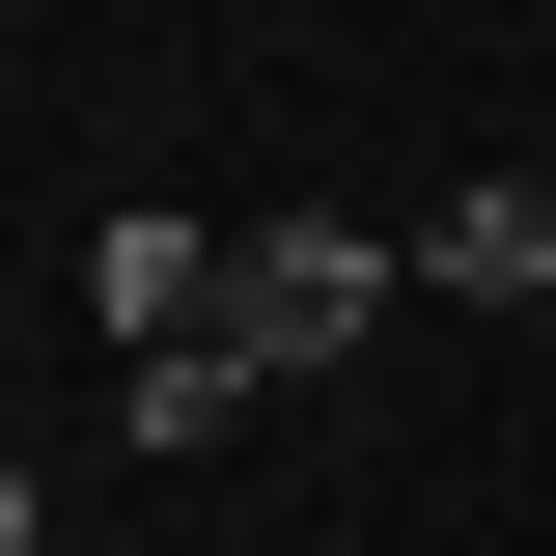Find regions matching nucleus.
<instances>
[{
	"instance_id": "f257e3e1",
	"label": "nucleus",
	"mask_w": 556,
	"mask_h": 556,
	"mask_svg": "<svg viewBox=\"0 0 556 556\" xmlns=\"http://www.w3.org/2000/svg\"><path fill=\"white\" fill-rule=\"evenodd\" d=\"M84 306H112V417H139V445H223V417L278 390V362H251V223H167V195H139L112 251H84Z\"/></svg>"
},
{
	"instance_id": "20e7f679",
	"label": "nucleus",
	"mask_w": 556,
	"mask_h": 556,
	"mask_svg": "<svg viewBox=\"0 0 556 556\" xmlns=\"http://www.w3.org/2000/svg\"><path fill=\"white\" fill-rule=\"evenodd\" d=\"M0 556H28V473H0Z\"/></svg>"
},
{
	"instance_id": "39448f33",
	"label": "nucleus",
	"mask_w": 556,
	"mask_h": 556,
	"mask_svg": "<svg viewBox=\"0 0 556 556\" xmlns=\"http://www.w3.org/2000/svg\"><path fill=\"white\" fill-rule=\"evenodd\" d=\"M529 195H556V139H529Z\"/></svg>"
},
{
	"instance_id": "f03ea898",
	"label": "nucleus",
	"mask_w": 556,
	"mask_h": 556,
	"mask_svg": "<svg viewBox=\"0 0 556 556\" xmlns=\"http://www.w3.org/2000/svg\"><path fill=\"white\" fill-rule=\"evenodd\" d=\"M362 334H390V251H362V223H251V362H278V390L362 362Z\"/></svg>"
},
{
	"instance_id": "7ed1b4c3",
	"label": "nucleus",
	"mask_w": 556,
	"mask_h": 556,
	"mask_svg": "<svg viewBox=\"0 0 556 556\" xmlns=\"http://www.w3.org/2000/svg\"><path fill=\"white\" fill-rule=\"evenodd\" d=\"M417 278H445V306H556V195H529V167H473V195L417 223Z\"/></svg>"
}]
</instances>
